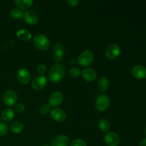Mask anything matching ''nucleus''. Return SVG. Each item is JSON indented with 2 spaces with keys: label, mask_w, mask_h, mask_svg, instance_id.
I'll list each match as a JSON object with an SVG mask.
<instances>
[{
  "label": "nucleus",
  "mask_w": 146,
  "mask_h": 146,
  "mask_svg": "<svg viewBox=\"0 0 146 146\" xmlns=\"http://www.w3.org/2000/svg\"><path fill=\"white\" fill-rule=\"evenodd\" d=\"M50 109H51V107H50L48 104H44L39 108L40 114L43 115H46V114H48L50 112Z\"/></svg>",
  "instance_id": "393cba45"
},
{
  "label": "nucleus",
  "mask_w": 146,
  "mask_h": 146,
  "mask_svg": "<svg viewBox=\"0 0 146 146\" xmlns=\"http://www.w3.org/2000/svg\"><path fill=\"white\" fill-rule=\"evenodd\" d=\"M17 78L18 81L22 84H27L30 82L31 78L29 71L26 68H20L17 74Z\"/></svg>",
  "instance_id": "9b49d317"
},
{
  "label": "nucleus",
  "mask_w": 146,
  "mask_h": 146,
  "mask_svg": "<svg viewBox=\"0 0 146 146\" xmlns=\"http://www.w3.org/2000/svg\"><path fill=\"white\" fill-rule=\"evenodd\" d=\"M10 16H11L13 19H19L22 18V17H24V12H23L22 10L19 8H13L10 11Z\"/></svg>",
  "instance_id": "5701e85b"
},
{
  "label": "nucleus",
  "mask_w": 146,
  "mask_h": 146,
  "mask_svg": "<svg viewBox=\"0 0 146 146\" xmlns=\"http://www.w3.org/2000/svg\"><path fill=\"white\" fill-rule=\"evenodd\" d=\"M33 44L36 48L41 51L47 50L50 47V41L44 34H37L33 38Z\"/></svg>",
  "instance_id": "f03ea898"
},
{
  "label": "nucleus",
  "mask_w": 146,
  "mask_h": 146,
  "mask_svg": "<svg viewBox=\"0 0 146 146\" xmlns=\"http://www.w3.org/2000/svg\"><path fill=\"white\" fill-rule=\"evenodd\" d=\"M51 117L57 122H63L66 118V115L64 110L60 108H54L50 112Z\"/></svg>",
  "instance_id": "ddd939ff"
},
{
  "label": "nucleus",
  "mask_w": 146,
  "mask_h": 146,
  "mask_svg": "<svg viewBox=\"0 0 146 146\" xmlns=\"http://www.w3.org/2000/svg\"><path fill=\"white\" fill-rule=\"evenodd\" d=\"M46 66L44 64H41L37 66V71L41 75H43L46 72Z\"/></svg>",
  "instance_id": "c85d7f7f"
},
{
  "label": "nucleus",
  "mask_w": 146,
  "mask_h": 146,
  "mask_svg": "<svg viewBox=\"0 0 146 146\" xmlns=\"http://www.w3.org/2000/svg\"><path fill=\"white\" fill-rule=\"evenodd\" d=\"M95 106L98 111L104 112V111H106L110 106L109 97L105 94H101V95L98 96L96 99Z\"/></svg>",
  "instance_id": "20e7f679"
},
{
  "label": "nucleus",
  "mask_w": 146,
  "mask_h": 146,
  "mask_svg": "<svg viewBox=\"0 0 146 146\" xmlns=\"http://www.w3.org/2000/svg\"><path fill=\"white\" fill-rule=\"evenodd\" d=\"M64 101V95L59 91H54L48 97V105L50 106L56 107L61 105Z\"/></svg>",
  "instance_id": "9d476101"
},
{
  "label": "nucleus",
  "mask_w": 146,
  "mask_h": 146,
  "mask_svg": "<svg viewBox=\"0 0 146 146\" xmlns=\"http://www.w3.org/2000/svg\"><path fill=\"white\" fill-rule=\"evenodd\" d=\"M120 54H121V48L116 44H111L106 49V57L110 60L115 59L119 56Z\"/></svg>",
  "instance_id": "423d86ee"
},
{
  "label": "nucleus",
  "mask_w": 146,
  "mask_h": 146,
  "mask_svg": "<svg viewBox=\"0 0 146 146\" xmlns=\"http://www.w3.org/2000/svg\"><path fill=\"white\" fill-rule=\"evenodd\" d=\"M23 130H24V125L19 121H15V122L12 123L10 125V131L13 133H20L22 132Z\"/></svg>",
  "instance_id": "412c9836"
},
{
  "label": "nucleus",
  "mask_w": 146,
  "mask_h": 146,
  "mask_svg": "<svg viewBox=\"0 0 146 146\" xmlns=\"http://www.w3.org/2000/svg\"><path fill=\"white\" fill-rule=\"evenodd\" d=\"M104 141L108 146H118L120 144V137L114 132H108L104 136Z\"/></svg>",
  "instance_id": "1a4fd4ad"
},
{
  "label": "nucleus",
  "mask_w": 146,
  "mask_h": 146,
  "mask_svg": "<svg viewBox=\"0 0 146 146\" xmlns=\"http://www.w3.org/2000/svg\"><path fill=\"white\" fill-rule=\"evenodd\" d=\"M14 3L18 6L19 9H28L31 7L32 4H34L32 0H15Z\"/></svg>",
  "instance_id": "6ab92c4d"
},
{
  "label": "nucleus",
  "mask_w": 146,
  "mask_h": 146,
  "mask_svg": "<svg viewBox=\"0 0 146 146\" xmlns=\"http://www.w3.org/2000/svg\"><path fill=\"white\" fill-rule=\"evenodd\" d=\"M48 80L46 77L43 75H39L33 78L31 81V87L36 91H41L46 86Z\"/></svg>",
  "instance_id": "39448f33"
},
{
  "label": "nucleus",
  "mask_w": 146,
  "mask_h": 146,
  "mask_svg": "<svg viewBox=\"0 0 146 146\" xmlns=\"http://www.w3.org/2000/svg\"><path fill=\"white\" fill-rule=\"evenodd\" d=\"M17 36L23 41H29L31 38V34L26 29H19L17 31Z\"/></svg>",
  "instance_id": "aec40b11"
},
{
  "label": "nucleus",
  "mask_w": 146,
  "mask_h": 146,
  "mask_svg": "<svg viewBox=\"0 0 146 146\" xmlns=\"http://www.w3.org/2000/svg\"><path fill=\"white\" fill-rule=\"evenodd\" d=\"M64 47L61 43H56L53 48V58L54 61L59 63L63 61L64 58Z\"/></svg>",
  "instance_id": "6e6552de"
},
{
  "label": "nucleus",
  "mask_w": 146,
  "mask_h": 146,
  "mask_svg": "<svg viewBox=\"0 0 146 146\" xmlns=\"http://www.w3.org/2000/svg\"><path fill=\"white\" fill-rule=\"evenodd\" d=\"M69 139L65 135H60L56 137L51 142V146H68Z\"/></svg>",
  "instance_id": "dca6fc26"
},
{
  "label": "nucleus",
  "mask_w": 146,
  "mask_h": 146,
  "mask_svg": "<svg viewBox=\"0 0 146 146\" xmlns=\"http://www.w3.org/2000/svg\"><path fill=\"white\" fill-rule=\"evenodd\" d=\"M81 72L78 68H72L69 71V75L72 78H78L81 76Z\"/></svg>",
  "instance_id": "a878e982"
},
{
  "label": "nucleus",
  "mask_w": 146,
  "mask_h": 146,
  "mask_svg": "<svg viewBox=\"0 0 146 146\" xmlns=\"http://www.w3.org/2000/svg\"><path fill=\"white\" fill-rule=\"evenodd\" d=\"M14 116H15V112L12 108H10L4 109L1 114V119L5 122H10L14 119Z\"/></svg>",
  "instance_id": "f3484780"
},
{
  "label": "nucleus",
  "mask_w": 146,
  "mask_h": 146,
  "mask_svg": "<svg viewBox=\"0 0 146 146\" xmlns=\"http://www.w3.org/2000/svg\"><path fill=\"white\" fill-rule=\"evenodd\" d=\"M94 58V53L90 50H85L81 52L78 57V63L81 66H88L93 63Z\"/></svg>",
  "instance_id": "7ed1b4c3"
},
{
  "label": "nucleus",
  "mask_w": 146,
  "mask_h": 146,
  "mask_svg": "<svg viewBox=\"0 0 146 146\" xmlns=\"http://www.w3.org/2000/svg\"><path fill=\"white\" fill-rule=\"evenodd\" d=\"M14 109L19 113H21L25 110V106H24V104H21V103H18V104H16L14 105Z\"/></svg>",
  "instance_id": "cd10ccee"
},
{
  "label": "nucleus",
  "mask_w": 146,
  "mask_h": 146,
  "mask_svg": "<svg viewBox=\"0 0 146 146\" xmlns=\"http://www.w3.org/2000/svg\"><path fill=\"white\" fill-rule=\"evenodd\" d=\"M131 74L136 79H144L146 78V68L143 66H135L131 69Z\"/></svg>",
  "instance_id": "f8f14e48"
},
{
  "label": "nucleus",
  "mask_w": 146,
  "mask_h": 146,
  "mask_svg": "<svg viewBox=\"0 0 146 146\" xmlns=\"http://www.w3.org/2000/svg\"><path fill=\"white\" fill-rule=\"evenodd\" d=\"M98 128H99L100 131L102 132H106L109 131L110 128H111V124H110L109 121L106 119H101L98 121Z\"/></svg>",
  "instance_id": "4be33fe9"
},
{
  "label": "nucleus",
  "mask_w": 146,
  "mask_h": 146,
  "mask_svg": "<svg viewBox=\"0 0 146 146\" xmlns=\"http://www.w3.org/2000/svg\"><path fill=\"white\" fill-rule=\"evenodd\" d=\"M4 104L8 106H12L17 101V94L14 90H8L4 94L2 97Z\"/></svg>",
  "instance_id": "0eeeda50"
},
{
  "label": "nucleus",
  "mask_w": 146,
  "mask_h": 146,
  "mask_svg": "<svg viewBox=\"0 0 146 146\" xmlns=\"http://www.w3.org/2000/svg\"><path fill=\"white\" fill-rule=\"evenodd\" d=\"M81 75H82L83 78L88 82L94 81L97 77V74L95 70L91 68H84L81 73Z\"/></svg>",
  "instance_id": "2eb2a0df"
},
{
  "label": "nucleus",
  "mask_w": 146,
  "mask_h": 146,
  "mask_svg": "<svg viewBox=\"0 0 146 146\" xmlns=\"http://www.w3.org/2000/svg\"><path fill=\"white\" fill-rule=\"evenodd\" d=\"M9 128L4 122L0 121V137L4 136L8 133Z\"/></svg>",
  "instance_id": "b1692460"
},
{
  "label": "nucleus",
  "mask_w": 146,
  "mask_h": 146,
  "mask_svg": "<svg viewBox=\"0 0 146 146\" xmlns=\"http://www.w3.org/2000/svg\"><path fill=\"white\" fill-rule=\"evenodd\" d=\"M66 74V68L63 64H56L53 66L48 73V78L53 83L59 82Z\"/></svg>",
  "instance_id": "f257e3e1"
},
{
  "label": "nucleus",
  "mask_w": 146,
  "mask_h": 146,
  "mask_svg": "<svg viewBox=\"0 0 146 146\" xmlns=\"http://www.w3.org/2000/svg\"><path fill=\"white\" fill-rule=\"evenodd\" d=\"M139 146H146V138L141 141V142L140 143Z\"/></svg>",
  "instance_id": "7c9ffc66"
},
{
  "label": "nucleus",
  "mask_w": 146,
  "mask_h": 146,
  "mask_svg": "<svg viewBox=\"0 0 146 146\" xmlns=\"http://www.w3.org/2000/svg\"><path fill=\"white\" fill-rule=\"evenodd\" d=\"M144 134H145V135L146 136V126H145V129H144Z\"/></svg>",
  "instance_id": "2f4dec72"
},
{
  "label": "nucleus",
  "mask_w": 146,
  "mask_h": 146,
  "mask_svg": "<svg viewBox=\"0 0 146 146\" xmlns=\"http://www.w3.org/2000/svg\"><path fill=\"white\" fill-rule=\"evenodd\" d=\"M68 3L71 7H76L79 3V1H78V0H68Z\"/></svg>",
  "instance_id": "c756f323"
},
{
  "label": "nucleus",
  "mask_w": 146,
  "mask_h": 146,
  "mask_svg": "<svg viewBox=\"0 0 146 146\" xmlns=\"http://www.w3.org/2000/svg\"><path fill=\"white\" fill-rule=\"evenodd\" d=\"M24 19L26 22L30 25H35L38 21L37 14L31 10H27L25 13H24Z\"/></svg>",
  "instance_id": "4468645a"
},
{
  "label": "nucleus",
  "mask_w": 146,
  "mask_h": 146,
  "mask_svg": "<svg viewBox=\"0 0 146 146\" xmlns=\"http://www.w3.org/2000/svg\"><path fill=\"white\" fill-rule=\"evenodd\" d=\"M70 146H87V145L84 140L76 139L71 143Z\"/></svg>",
  "instance_id": "bb28decb"
},
{
  "label": "nucleus",
  "mask_w": 146,
  "mask_h": 146,
  "mask_svg": "<svg viewBox=\"0 0 146 146\" xmlns=\"http://www.w3.org/2000/svg\"><path fill=\"white\" fill-rule=\"evenodd\" d=\"M110 86L109 81L106 77H101L99 78L97 83V86L98 90L101 92H106Z\"/></svg>",
  "instance_id": "a211bd4d"
},
{
  "label": "nucleus",
  "mask_w": 146,
  "mask_h": 146,
  "mask_svg": "<svg viewBox=\"0 0 146 146\" xmlns=\"http://www.w3.org/2000/svg\"><path fill=\"white\" fill-rule=\"evenodd\" d=\"M42 146H49V145H42Z\"/></svg>",
  "instance_id": "473e14b6"
}]
</instances>
